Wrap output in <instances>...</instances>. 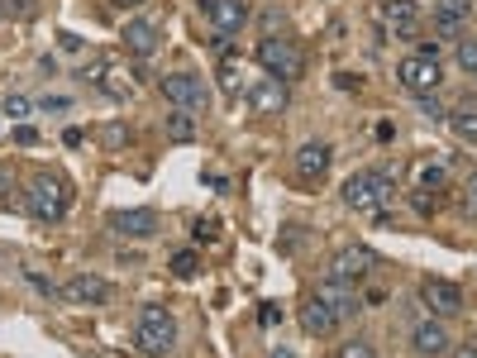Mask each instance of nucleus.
<instances>
[{"mask_svg": "<svg viewBox=\"0 0 477 358\" xmlns=\"http://www.w3.org/2000/svg\"><path fill=\"white\" fill-rule=\"evenodd\" d=\"M67 206H72V186H67L58 173H33L24 182V211L33 220H43V225H53V220L67 215Z\"/></svg>", "mask_w": 477, "mask_h": 358, "instance_id": "1", "label": "nucleus"}, {"mask_svg": "<svg viewBox=\"0 0 477 358\" xmlns=\"http://www.w3.org/2000/svg\"><path fill=\"white\" fill-rule=\"evenodd\" d=\"M134 344H139V353L148 358H167L177 349V320L173 311H163V306H144L139 311V325H134Z\"/></svg>", "mask_w": 477, "mask_h": 358, "instance_id": "2", "label": "nucleus"}, {"mask_svg": "<svg viewBox=\"0 0 477 358\" xmlns=\"http://www.w3.org/2000/svg\"><path fill=\"white\" fill-rule=\"evenodd\" d=\"M258 67H267L272 81H296L305 72V48L286 33H272V39H258Z\"/></svg>", "mask_w": 477, "mask_h": 358, "instance_id": "3", "label": "nucleus"}, {"mask_svg": "<svg viewBox=\"0 0 477 358\" xmlns=\"http://www.w3.org/2000/svg\"><path fill=\"white\" fill-rule=\"evenodd\" d=\"M158 87H163V100H167V106H173V110L201 115V110L210 106V91H206V81H201V77H192V72H167V77L158 81Z\"/></svg>", "mask_w": 477, "mask_h": 358, "instance_id": "4", "label": "nucleus"}, {"mask_svg": "<svg viewBox=\"0 0 477 358\" xmlns=\"http://www.w3.org/2000/svg\"><path fill=\"white\" fill-rule=\"evenodd\" d=\"M420 306L435 320H454V316H463V287L449 282V278H425L420 282Z\"/></svg>", "mask_w": 477, "mask_h": 358, "instance_id": "5", "label": "nucleus"}, {"mask_svg": "<svg viewBox=\"0 0 477 358\" xmlns=\"http://www.w3.org/2000/svg\"><path fill=\"white\" fill-rule=\"evenodd\" d=\"M397 77H401V87H406V91L430 96V91H439V81H444V67H439V58H420V53H411V58H401V62H397Z\"/></svg>", "mask_w": 477, "mask_h": 358, "instance_id": "6", "label": "nucleus"}, {"mask_svg": "<svg viewBox=\"0 0 477 358\" xmlns=\"http://www.w3.org/2000/svg\"><path fill=\"white\" fill-rule=\"evenodd\" d=\"M62 297L72 306H110L115 301V282L100 278V272H77V278L62 282Z\"/></svg>", "mask_w": 477, "mask_h": 358, "instance_id": "7", "label": "nucleus"}, {"mask_svg": "<svg viewBox=\"0 0 477 358\" xmlns=\"http://www.w3.org/2000/svg\"><path fill=\"white\" fill-rule=\"evenodd\" d=\"M372 268H378V253H372L368 244H349L330 259V278L334 282H363Z\"/></svg>", "mask_w": 477, "mask_h": 358, "instance_id": "8", "label": "nucleus"}, {"mask_svg": "<svg viewBox=\"0 0 477 358\" xmlns=\"http://www.w3.org/2000/svg\"><path fill=\"white\" fill-rule=\"evenodd\" d=\"M201 10H206V20H210V29L220 33V39H234V33L248 24L244 0H201Z\"/></svg>", "mask_w": 477, "mask_h": 358, "instance_id": "9", "label": "nucleus"}, {"mask_svg": "<svg viewBox=\"0 0 477 358\" xmlns=\"http://www.w3.org/2000/svg\"><path fill=\"white\" fill-rule=\"evenodd\" d=\"M411 349H416L420 358H444V353L454 349V339H449V330H444V320H435V316L416 320V325H411Z\"/></svg>", "mask_w": 477, "mask_h": 358, "instance_id": "10", "label": "nucleus"}, {"mask_svg": "<svg viewBox=\"0 0 477 358\" xmlns=\"http://www.w3.org/2000/svg\"><path fill=\"white\" fill-rule=\"evenodd\" d=\"M110 230L119 239H153V234L163 230V220H158V211H148V206H129V211H115L110 215Z\"/></svg>", "mask_w": 477, "mask_h": 358, "instance_id": "11", "label": "nucleus"}, {"mask_svg": "<svg viewBox=\"0 0 477 358\" xmlns=\"http://www.w3.org/2000/svg\"><path fill=\"white\" fill-rule=\"evenodd\" d=\"M315 297H320V301H325L330 311L339 316V325H344V320H353L358 311H363V297L353 292V282H334V278H325V282L315 287Z\"/></svg>", "mask_w": 477, "mask_h": 358, "instance_id": "12", "label": "nucleus"}, {"mask_svg": "<svg viewBox=\"0 0 477 358\" xmlns=\"http://www.w3.org/2000/svg\"><path fill=\"white\" fill-rule=\"evenodd\" d=\"M330 163H334V148L325 139H305L296 148V177L301 182H320V177L330 173Z\"/></svg>", "mask_w": 477, "mask_h": 358, "instance_id": "13", "label": "nucleus"}, {"mask_svg": "<svg viewBox=\"0 0 477 358\" xmlns=\"http://www.w3.org/2000/svg\"><path fill=\"white\" fill-rule=\"evenodd\" d=\"M468 10H472V0H435V29H439V39H463V24H468Z\"/></svg>", "mask_w": 477, "mask_h": 358, "instance_id": "14", "label": "nucleus"}, {"mask_svg": "<svg viewBox=\"0 0 477 358\" xmlns=\"http://www.w3.org/2000/svg\"><path fill=\"white\" fill-rule=\"evenodd\" d=\"M119 43H125V48H129V53H139V58H148V53H158L163 33H158V24H153V20H129L125 29H119Z\"/></svg>", "mask_w": 477, "mask_h": 358, "instance_id": "15", "label": "nucleus"}, {"mask_svg": "<svg viewBox=\"0 0 477 358\" xmlns=\"http://www.w3.org/2000/svg\"><path fill=\"white\" fill-rule=\"evenodd\" d=\"M387 24L397 39H420V5L416 0H387Z\"/></svg>", "mask_w": 477, "mask_h": 358, "instance_id": "16", "label": "nucleus"}, {"mask_svg": "<svg viewBox=\"0 0 477 358\" xmlns=\"http://www.w3.org/2000/svg\"><path fill=\"white\" fill-rule=\"evenodd\" d=\"M301 330H305V334H334V330H339V316L311 292V297L301 301Z\"/></svg>", "mask_w": 477, "mask_h": 358, "instance_id": "17", "label": "nucleus"}, {"mask_svg": "<svg viewBox=\"0 0 477 358\" xmlns=\"http://www.w3.org/2000/svg\"><path fill=\"white\" fill-rule=\"evenodd\" d=\"M286 100H292V96H286V81H258V87H248V106L253 110H258V115H282L286 110Z\"/></svg>", "mask_w": 477, "mask_h": 358, "instance_id": "18", "label": "nucleus"}, {"mask_svg": "<svg viewBox=\"0 0 477 358\" xmlns=\"http://www.w3.org/2000/svg\"><path fill=\"white\" fill-rule=\"evenodd\" d=\"M163 134L173 144H192L196 139V125H192V115H186V110H173V115L163 119Z\"/></svg>", "mask_w": 477, "mask_h": 358, "instance_id": "19", "label": "nucleus"}, {"mask_svg": "<svg viewBox=\"0 0 477 358\" xmlns=\"http://www.w3.org/2000/svg\"><path fill=\"white\" fill-rule=\"evenodd\" d=\"M449 129L458 134V139L477 144V106H458V110H449Z\"/></svg>", "mask_w": 477, "mask_h": 358, "instance_id": "20", "label": "nucleus"}, {"mask_svg": "<svg viewBox=\"0 0 477 358\" xmlns=\"http://www.w3.org/2000/svg\"><path fill=\"white\" fill-rule=\"evenodd\" d=\"M96 139H100V148L119 153V148L129 144V125H119V119H110V125H100V129H96Z\"/></svg>", "mask_w": 477, "mask_h": 358, "instance_id": "21", "label": "nucleus"}, {"mask_svg": "<svg viewBox=\"0 0 477 358\" xmlns=\"http://www.w3.org/2000/svg\"><path fill=\"white\" fill-rule=\"evenodd\" d=\"M454 58H458V67H463V72L477 77V39H458V43H454Z\"/></svg>", "mask_w": 477, "mask_h": 358, "instance_id": "22", "label": "nucleus"}, {"mask_svg": "<svg viewBox=\"0 0 477 358\" xmlns=\"http://www.w3.org/2000/svg\"><path fill=\"white\" fill-rule=\"evenodd\" d=\"M416 182L425 186V192H435V186H444V167H439V163H420L416 167Z\"/></svg>", "mask_w": 477, "mask_h": 358, "instance_id": "23", "label": "nucleus"}, {"mask_svg": "<svg viewBox=\"0 0 477 358\" xmlns=\"http://www.w3.org/2000/svg\"><path fill=\"white\" fill-rule=\"evenodd\" d=\"M334 358H378V349L368 344V339H344V344H339V353Z\"/></svg>", "mask_w": 477, "mask_h": 358, "instance_id": "24", "label": "nucleus"}, {"mask_svg": "<svg viewBox=\"0 0 477 358\" xmlns=\"http://www.w3.org/2000/svg\"><path fill=\"white\" fill-rule=\"evenodd\" d=\"M282 24H286V14H282V10H263V14H258L263 39H272V33H282Z\"/></svg>", "mask_w": 477, "mask_h": 358, "instance_id": "25", "label": "nucleus"}, {"mask_svg": "<svg viewBox=\"0 0 477 358\" xmlns=\"http://www.w3.org/2000/svg\"><path fill=\"white\" fill-rule=\"evenodd\" d=\"M420 115H425V119H449V110H444V100H439L435 91H430V96H420Z\"/></svg>", "mask_w": 477, "mask_h": 358, "instance_id": "26", "label": "nucleus"}, {"mask_svg": "<svg viewBox=\"0 0 477 358\" xmlns=\"http://www.w3.org/2000/svg\"><path fill=\"white\" fill-rule=\"evenodd\" d=\"M196 268H201L196 253H177V259H173V272H177V278H196Z\"/></svg>", "mask_w": 477, "mask_h": 358, "instance_id": "27", "label": "nucleus"}, {"mask_svg": "<svg viewBox=\"0 0 477 358\" xmlns=\"http://www.w3.org/2000/svg\"><path fill=\"white\" fill-rule=\"evenodd\" d=\"M29 110H33V100H24V96H10V100H5V115H10V119H24Z\"/></svg>", "mask_w": 477, "mask_h": 358, "instance_id": "28", "label": "nucleus"}, {"mask_svg": "<svg viewBox=\"0 0 477 358\" xmlns=\"http://www.w3.org/2000/svg\"><path fill=\"white\" fill-rule=\"evenodd\" d=\"M463 206L477 215V173H468V182H463Z\"/></svg>", "mask_w": 477, "mask_h": 358, "instance_id": "29", "label": "nucleus"}, {"mask_svg": "<svg viewBox=\"0 0 477 358\" xmlns=\"http://www.w3.org/2000/svg\"><path fill=\"white\" fill-rule=\"evenodd\" d=\"M220 87H225V91H238V77H234V62H225V67H220Z\"/></svg>", "mask_w": 477, "mask_h": 358, "instance_id": "30", "label": "nucleus"}, {"mask_svg": "<svg viewBox=\"0 0 477 358\" xmlns=\"http://www.w3.org/2000/svg\"><path fill=\"white\" fill-rule=\"evenodd\" d=\"M5 14H33V0H5Z\"/></svg>", "mask_w": 477, "mask_h": 358, "instance_id": "31", "label": "nucleus"}, {"mask_svg": "<svg viewBox=\"0 0 477 358\" xmlns=\"http://www.w3.org/2000/svg\"><path fill=\"white\" fill-rule=\"evenodd\" d=\"M10 186H14V177H10V167H0V201H10Z\"/></svg>", "mask_w": 477, "mask_h": 358, "instance_id": "32", "label": "nucleus"}, {"mask_svg": "<svg viewBox=\"0 0 477 358\" xmlns=\"http://www.w3.org/2000/svg\"><path fill=\"white\" fill-rule=\"evenodd\" d=\"M14 144H39V134H33L29 125H20V129H14Z\"/></svg>", "mask_w": 477, "mask_h": 358, "instance_id": "33", "label": "nucleus"}, {"mask_svg": "<svg viewBox=\"0 0 477 358\" xmlns=\"http://www.w3.org/2000/svg\"><path fill=\"white\" fill-rule=\"evenodd\" d=\"M67 106H72L67 96H48V100H43V110H67Z\"/></svg>", "mask_w": 477, "mask_h": 358, "instance_id": "34", "label": "nucleus"}, {"mask_svg": "<svg viewBox=\"0 0 477 358\" xmlns=\"http://www.w3.org/2000/svg\"><path fill=\"white\" fill-rule=\"evenodd\" d=\"M258 320H263V325H272V320H282V311H277V306H263Z\"/></svg>", "mask_w": 477, "mask_h": 358, "instance_id": "35", "label": "nucleus"}, {"mask_svg": "<svg viewBox=\"0 0 477 358\" xmlns=\"http://www.w3.org/2000/svg\"><path fill=\"white\" fill-rule=\"evenodd\" d=\"M449 358H477V344H458V349H449Z\"/></svg>", "mask_w": 477, "mask_h": 358, "instance_id": "36", "label": "nucleus"}, {"mask_svg": "<svg viewBox=\"0 0 477 358\" xmlns=\"http://www.w3.org/2000/svg\"><path fill=\"white\" fill-rule=\"evenodd\" d=\"M115 5H129L134 10V5H144V0H115Z\"/></svg>", "mask_w": 477, "mask_h": 358, "instance_id": "37", "label": "nucleus"}, {"mask_svg": "<svg viewBox=\"0 0 477 358\" xmlns=\"http://www.w3.org/2000/svg\"><path fill=\"white\" fill-rule=\"evenodd\" d=\"M10 20V14H5V0H0V24H5Z\"/></svg>", "mask_w": 477, "mask_h": 358, "instance_id": "38", "label": "nucleus"}]
</instances>
